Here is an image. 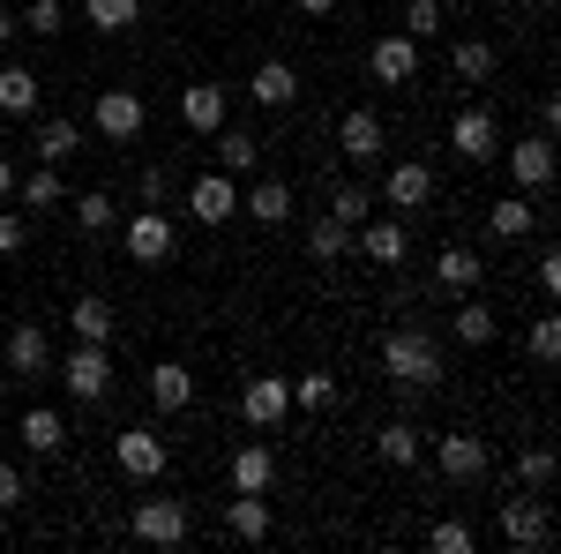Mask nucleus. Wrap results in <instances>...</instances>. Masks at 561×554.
Here are the masks:
<instances>
[{"label":"nucleus","mask_w":561,"mask_h":554,"mask_svg":"<svg viewBox=\"0 0 561 554\" xmlns=\"http://www.w3.org/2000/svg\"><path fill=\"white\" fill-rule=\"evenodd\" d=\"M23 442H31L38 457H60V450H68V420H60L53 405H31V412H23Z\"/></svg>","instance_id":"cd10ccee"},{"label":"nucleus","mask_w":561,"mask_h":554,"mask_svg":"<svg viewBox=\"0 0 561 554\" xmlns=\"http://www.w3.org/2000/svg\"><path fill=\"white\" fill-rule=\"evenodd\" d=\"M135 8H165V0H135Z\"/></svg>","instance_id":"864d4df0"},{"label":"nucleus","mask_w":561,"mask_h":554,"mask_svg":"<svg viewBox=\"0 0 561 554\" xmlns=\"http://www.w3.org/2000/svg\"><path fill=\"white\" fill-rule=\"evenodd\" d=\"M382 368L397 389H434L442 383V344L427 330H389L382 338Z\"/></svg>","instance_id":"f257e3e1"},{"label":"nucleus","mask_w":561,"mask_h":554,"mask_svg":"<svg viewBox=\"0 0 561 554\" xmlns=\"http://www.w3.org/2000/svg\"><path fill=\"white\" fill-rule=\"evenodd\" d=\"M517 479L531 487V495H547V487H554V450H539V442L517 450Z\"/></svg>","instance_id":"58836bf2"},{"label":"nucleus","mask_w":561,"mask_h":554,"mask_svg":"<svg viewBox=\"0 0 561 554\" xmlns=\"http://www.w3.org/2000/svg\"><path fill=\"white\" fill-rule=\"evenodd\" d=\"M270 524H277V517H270V502H262V495H240V487H232V502H225V532L255 547V540H270Z\"/></svg>","instance_id":"aec40b11"},{"label":"nucleus","mask_w":561,"mask_h":554,"mask_svg":"<svg viewBox=\"0 0 561 554\" xmlns=\"http://www.w3.org/2000/svg\"><path fill=\"white\" fill-rule=\"evenodd\" d=\"M420 450H427V434H420L412 420H389L382 434H375V457H382V465H397V472L420 465Z\"/></svg>","instance_id":"a878e982"},{"label":"nucleus","mask_w":561,"mask_h":554,"mask_svg":"<svg viewBox=\"0 0 561 554\" xmlns=\"http://www.w3.org/2000/svg\"><path fill=\"white\" fill-rule=\"evenodd\" d=\"M240 412H248V427H285V412H293V383H285V375H255V383L240 389Z\"/></svg>","instance_id":"ddd939ff"},{"label":"nucleus","mask_w":561,"mask_h":554,"mask_svg":"<svg viewBox=\"0 0 561 554\" xmlns=\"http://www.w3.org/2000/svg\"><path fill=\"white\" fill-rule=\"evenodd\" d=\"M510 180H517L524 195H547V188H554V135H539V143H510Z\"/></svg>","instance_id":"4468645a"},{"label":"nucleus","mask_w":561,"mask_h":554,"mask_svg":"<svg viewBox=\"0 0 561 554\" xmlns=\"http://www.w3.org/2000/svg\"><path fill=\"white\" fill-rule=\"evenodd\" d=\"M367 76L375 83H412L420 76V38H404V31H389V38H375V53H367Z\"/></svg>","instance_id":"9d476101"},{"label":"nucleus","mask_w":561,"mask_h":554,"mask_svg":"<svg viewBox=\"0 0 561 554\" xmlns=\"http://www.w3.org/2000/svg\"><path fill=\"white\" fill-rule=\"evenodd\" d=\"M8 31H15V15H8V8H0V45H8Z\"/></svg>","instance_id":"603ef678"},{"label":"nucleus","mask_w":561,"mask_h":554,"mask_svg":"<svg viewBox=\"0 0 561 554\" xmlns=\"http://www.w3.org/2000/svg\"><path fill=\"white\" fill-rule=\"evenodd\" d=\"M524 344H531V360H539V368H554V360H561V323H554V315H539Z\"/></svg>","instance_id":"37998d69"},{"label":"nucleus","mask_w":561,"mask_h":554,"mask_svg":"<svg viewBox=\"0 0 561 554\" xmlns=\"http://www.w3.org/2000/svg\"><path fill=\"white\" fill-rule=\"evenodd\" d=\"M479 278H486V262H479L465 240H449V248L434 256V285H442V293H479Z\"/></svg>","instance_id":"dca6fc26"},{"label":"nucleus","mask_w":561,"mask_h":554,"mask_svg":"<svg viewBox=\"0 0 561 554\" xmlns=\"http://www.w3.org/2000/svg\"><path fill=\"white\" fill-rule=\"evenodd\" d=\"M382 143H389V128H382V113H367V105L337 121V150L345 158H382Z\"/></svg>","instance_id":"a211bd4d"},{"label":"nucleus","mask_w":561,"mask_h":554,"mask_svg":"<svg viewBox=\"0 0 561 554\" xmlns=\"http://www.w3.org/2000/svg\"><path fill=\"white\" fill-rule=\"evenodd\" d=\"M486 8H510V0H486Z\"/></svg>","instance_id":"5fc2aeb1"},{"label":"nucleus","mask_w":561,"mask_h":554,"mask_svg":"<svg viewBox=\"0 0 561 554\" xmlns=\"http://www.w3.org/2000/svg\"><path fill=\"white\" fill-rule=\"evenodd\" d=\"M494 330H502V315H494V307H486V299H457V338L465 344H494Z\"/></svg>","instance_id":"473e14b6"},{"label":"nucleus","mask_w":561,"mask_h":554,"mask_svg":"<svg viewBox=\"0 0 561 554\" xmlns=\"http://www.w3.org/2000/svg\"><path fill=\"white\" fill-rule=\"evenodd\" d=\"M60 23H68V8H60V0H31V15H23V31H38V38H53Z\"/></svg>","instance_id":"49530a36"},{"label":"nucleus","mask_w":561,"mask_h":554,"mask_svg":"<svg viewBox=\"0 0 561 554\" xmlns=\"http://www.w3.org/2000/svg\"><path fill=\"white\" fill-rule=\"evenodd\" d=\"M434 465H442V479H457V487H472V479H486V442L479 434H442L434 442Z\"/></svg>","instance_id":"1a4fd4ad"},{"label":"nucleus","mask_w":561,"mask_h":554,"mask_svg":"<svg viewBox=\"0 0 561 554\" xmlns=\"http://www.w3.org/2000/svg\"><path fill=\"white\" fill-rule=\"evenodd\" d=\"M352 248L367 262H382V270H397V262L412 256V233H404L397 217H367V225H352Z\"/></svg>","instance_id":"6e6552de"},{"label":"nucleus","mask_w":561,"mask_h":554,"mask_svg":"<svg viewBox=\"0 0 561 554\" xmlns=\"http://www.w3.org/2000/svg\"><path fill=\"white\" fill-rule=\"evenodd\" d=\"M90 8V23H98V31H105V38H121V31H128L135 15H142V8H135V0H83Z\"/></svg>","instance_id":"a19ab883"},{"label":"nucleus","mask_w":561,"mask_h":554,"mask_svg":"<svg viewBox=\"0 0 561 554\" xmlns=\"http://www.w3.org/2000/svg\"><path fill=\"white\" fill-rule=\"evenodd\" d=\"M173 195H180V180H173L165 166H150V172H142V203H150V211H165Z\"/></svg>","instance_id":"a18cd8bd"},{"label":"nucleus","mask_w":561,"mask_h":554,"mask_svg":"<svg viewBox=\"0 0 561 554\" xmlns=\"http://www.w3.org/2000/svg\"><path fill=\"white\" fill-rule=\"evenodd\" d=\"M180 203H187L195 225H232V217H240V180H232V172H203V180L180 188Z\"/></svg>","instance_id":"20e7f679"},{"label":"nucleus","mask_w":561,"mask_h":554,"mask_svg":"<svg viewBox=\"0 0 561 554\" xmlns=\"http://www.w3.org/2000/svg\"><path fill=\"white\" fill-rule=\"evenodd\" d=\"M83 150V128L76 121H38V166H68Z\"/></svg>","instance_id":"c756f323"},{"label":"nucleus","mask_w":561,"mask_h":554,"mask_svg":"<svg viewBox=\"0 0 561 554\" xmlns=\"http://www.w3.org/2000/svg\"><path fill=\"white\" fill-rule=\"evenodd\" d=\"M293 405H307V412H330V405H337V375H322V368H307L300 383H293Z\"/></svg>","instance_id":"e433bc0d"},{"label":"nucleus","mask_w":561,"mask_h":554,"mask_svg":"<svg viewBox=\"0 0 561 554\" xmlns=\"http://www.w3.org/2000/svg\"><path fill=\"white\" fill-rule=\"evenodd\" d=\"M180 121L195 135H217L225 128V83H187L180 90Z\"/></svg>","instance_id":"f3484780"},{"label":"nucleus","mask_w":561,"mask_h":554,"mask_svg":"<svg viewBox=\"0 0 561 554\" xmlns=\"http://www.w3.org/2000/svg\"><path fill=\"white\" fill-rule=\"evenodd\" d=\"M255 166H262V135L255 128H217V172L248 180Z\"/></svg>","instance_id":"4be33fe9"},{"label":"nucleus","mask_w":561,"mask_h":554,"mask_svg":"<svg viewBox=\"0 0 561 554\" xmlns=\"http://www.w3.org/2000/svg\"><path fill=\"white\" fill-rule=\"evenodd\" d=\"M531 225H539V203H524V195H510V203L486 211V233H494V240H524Z\"/></svg>","instance_id":"2f4dec72"},{"label":"nucleus","mask_w":561,"mask_h":554,"mask_svg":"<svg viewBox=\"0 0 561 554\" xmlns=\"http://www.w3.org/2000/svg\"><path fill=\"white\" fill-rule=\"evenodd\" d=\"M150 397H158V412H187V405H195V375H187L180 360H158V368H150Z\"/></svg>","instance_id":"b1692460"},{"label":"nucleus","mask_w":561,"mask_h":554,"mask_svg":"<svg viewBox=\"0 0 561 554\" xmlns=\"http://www.w3.org/2000/svg\"><path fill=\"white\" fill-rule=\"evenodd\" d=\"M68 330H76L83 344H105V338H113V299H105V293H83L76 307H68Z\"/></svg>","instance_id":"bb28decb"},{"label":"nucleus","mask_w":561,"mask_h":554,"mask_svg":"<svg viewBox=\"0 0 561 554\" xmlns=\"http://www.w3.org/2000/svg\"><path fill=\"white\" fill-rule=\"evenodd\" d=\"M113 457H121V472H128V479H165V465H173V450H165L150 427H128V434L113 442Z\"/></svg>","instance_id":"f8f14e48"},{"label":"nucleus","mask_w":561,"mask_h":554,"mask_svg":"<svg viewBox=\"0 0 561 554\" xmlns=\"http://www.w3.org/2000/svg\"><path fill=\"white\" fill-rule=\"evenodd\" d=\"M449 76L486 83V76H494V45H486V38H457V53H449Z\"/></svg>","instance_id":"72a5a7b5"},{"label":"nucleus","mask_w":561,"mask_h":554,"mask_svg":"<svg viewBox=\"0 0 561 554\" xmlns=\"http://www.w3.org/2000/svg\"><path fill=\"white\" fill-rule=\"evenodd\" d=\"M60 375H68V397H83V405H105L113 397V360H105V344H83L60 360Z\"/></svg>","instance_id":"423d86ee"},{"label":"nucleus","mask_w":561,"mask_h":554,"mask_svg":"<svg viewBox=\"0 0 561 554\" xmlns=\"http://www.w3.org/2000/svg\"><path fill=\"white\" fill-rule=\"evenodd\" d=\"M15 502H23V472H15V465H0V517L15 510Z\"/></svg>","instance_id":"de8ad7c7"},{"label":"nucleus","mask_w":561,"mask_h":554,"mask_svg":"<svg viewBox=\"0 0 561 554\" xmlns=\"http://www.w3.org/2000/svg\"><path fill=\"white\" fill-rule=\"evenodd\" d=\"M240 217H255V225H285V217H293V188H285V180H255V188H240Z\"/></svg>","instance_id":"412c9836"},{"label":"nucleus","mask_w":561,"mask_h":554,"mask_svg":"<svg viewBox=\"0 0 561 554\" xmlns=\"http://www.w3.org/2000/svg\"><path fill=\"white\" fill-rule=\"evenodd\" d=\"M8 368H15V375H45V368H53V344H45L38 323H15V330H8Z\"/></svg>","instance_id":"5701e85b"},{"label":"nucleus","mask_w":561,"mask_h":554,"mask_svg":"<svg viewBox=\"0 0 561 554\" xmlns=\"http://www.w3.org/2000/svg\"><path fill=\"white\" fill-rule=\"evenodd\" d=\"M142 121H150V105H142L135 90H98V135H105V143H135Z\"/></svg>","instance_id":"9b49d317"},{"label":"nucleus","mask_w":561,"mask_h":554,"mask_svg":"<svg viewBox=\"0 0 561 554\" xmlns=\"http://www.w3.org/2000/svg\"><path fill=\"white\" fill-rule=\"evenodd\" d=\"M128 532H135V540H150V547H180V540L195 532V510L173 502V495H150V502H135V510H128Z\"/></svg>","instance_id":"7ed1b4c3"},{"label":"nucleus","mask_w":561,"mask_h":554,"mask_svg":"<svg viewBox=\"0 0 561 554\" xmlns=\"http://www.w3.org/2000/svg\"><path fill=\"white\" fill-rule=\"evenodd\" d=\"M31 248V211H0V256H23Z\"/></svg>","instance_id":"c03bdc74"},{"label":"nucleus","mask_w":561,"mask_h":554,"mask_svg":"<svg viewBox=\"0 0 561 554\" xmlns=\"http://www.w3.org/2000/svg\"><path fill=\"white\" fill-rule=\"evenodd\" d=\"M15 195H23V211H53V203H60V195H68V188H60V166H38L31 172V180H15Z\"/></svg>","instance_id":"f704fd0d"},{"label":"nucleus","mask_w":561,"mask_h":554,"mask_svg":"<svg viewBox=\"0 0 561 554\" xmlns=\"http://www.w3.org/2000/svg\"><path fill=\"white\" fill-rule=\"evenodd\" d=\"M8 195H15V166L0 158V203H8Z\"/></svg>","instance_id":"3c124183"},{"label":"nucleus","mask_w":561,"mask_h":554,"mask_svg":"<svg viewBox=\"0 0 561 554\" xmlns=\"http://www.w3.org/2000/svg\"><path fill=\"white\" fill-rule=\"evenodd\" d=\"M539 285L561 293V248H539Z\"/></svg>","instance_id":"09e8293b"},{"label":"nucleus","mask_w":561,"mask_h":554,"mask_svg":"<svg viewBox=\"0 0 561 554\" xmlns=\"http://www.w3.org/2000/svg\"><path fill=\"white\" fill-rule=\"evenodd\" d=\"M121 248H128V262H142V270H165V262L180 256V225L165 211H150V203H142V211L121 225Z\"/></svg>","instance_id":"f03ea898"},{"label":"nucleus","mask_w":561,"mask_h":554,"mask_svg":"<svg viewBox=\"0 0 561 554\" xmlns=\"http://www.w3.org/2000/svg\"><path fill=\"white\" fill-rule=\"evenodd\" d=\"M345 256H352V225H337V217L322 211L307 225V262H345Z\"/></svg>","instance_id":"c85d7f7f"},{"label":"nucleus","mask_w":561,"mask_h":554,"mask_svg":"<svg viewBox=\"0 0 561 554\" xmlns=\"http://www.w3.org/2000/svg\"><path fill=\"white\" fill-rule=\"evenodd\" d=\"M502 540L524 547V554H547L554 547V517H547V502H539V495H510V502H502Z\"/></svg>","instance_id":"39448f33"},{"label":"nucleus","mask_w":561,"mask_h":554,"mask_svg":"<svg viewBox=\"0 0 561 554\" xmlns=\"http://www.w3.org/2000/svg\"><path fill=\"white\" fill-rule=\"evenodd\" d=\"M367 211H375V195H367L359 180H345V188H330V217H337V225H367Z\"/></svg>","instance_id":"4c0bfd02"},{"label":"nucleus","mask_w":561,"mask_h":554,"mask_svg":"<svg viewBox=\"0 0 561 554\" xmlns=\"http://www.w3.org/2000/svg\"><path fill=\"white\" fill-rule=\"evenodd\" d=\"M300 15H337V0H300Z\"/></svg>","instance_id":"8fccbe9b"},{"label":"nucleus","mask_w":561,"mask_h":554,"mask_svg":"<svg viewBox=\"0 0 561 554\" xmlns=\"http://www.w3.org/2000/svg\"><path fill=\"white\" fill-rule=\"evenodd\" d=\"M270 479H277V450H270V442H248V450L232 457V487H240V495H270Z\"/></svg>","instance_id":"393cba45"},{"label":"nucleus","mask_w":561,"mask_h":554,"mask_svg":"<svg viewBox=\"0 0 561 554\" xmlns=\"http://www.w3.org/2000/svg\"><path fill=\"white\" fill-rule=\"evenodd\" d=\"M427 547H434V554H472V547H479V532L465 524V517H442V524L427 532Z\"/></svg>","instance_id":"ea45409f"},{"label":"nucleus","mask_w":561,"mask_h":554,"mask_svg":"<svg viewBox=\"0 0 561 554\" xmlns=\"http://www.w3.org/2000/svg\"><path fill=\"white\" fill-rule=\"evenodd\" d=\"M255 105H270V113H285V105H293V98H300V68H293V60H262L255 68Z\"/></svg>","instance_id":"6ab92c4d"},{"label":"nucleus","mask_w":561,"mask_h":554,"mask_svg":"<svg viewBox=\"0 0 561 554\" xmlns=\"http://www.w3.org/2000/svg\"><path fill=\"white\" fill-rule=\"evenodd\" d=\"M449 150H457L465 166H486V158L502 150V128H494V113H486V105H465V113L449 121Z\"/></svg>","instance_id":"0eeeda50"},{"label":"nucleus","mask_w":561,"mask_h":554,"mask_svg":"<svg viewBox=\"0 0 561 554\" xmlns=\"http://www.w3.org/2000/svg\"><path fill=\"white\" fill-rule=\"evenodd\" d=\"M0 113H15V121L38 113V76L31 68H0Z\"/></svg>","instance_id":"7c9ffc66"},{"label":"nucleus","mask_w":561,"mask_h":554,"mask_svg":"<svg viewBox=\"0 0 561 554\" xmlns=\"http://www.w3.org/2000/svg\"><path fill=\"white\" fill-rule=\"evenodd\" d=\"M382 203H397V211H427V203H434V172L420 166V158L389 166V180H382Z\"/></svg>","instance_id":"2eb2a0df"},{"label":"nucleus","mask_w":561,"mask_h":554,"mask_svg":"<svg viewBox=\"0 0 561 554\" xmlns=\"http://www.w3.org/2000/svg\"><path fill=\"white\" fill-rule=\"evenodd\" d=\"M76 225L98 240V233H113V225H121V203H113L105 188H90V195H76Z\"/></svg>","instance_id":"c9c22d12"},{"label":"nucleus","mask_w":561,"mask_h":554,"mask_svg":"<svg viewBox=\"0 0 561 554\" xmlns=\"http://www.w3.org/2000/svg\"><path fill=\"white\" fill-rule=\"evenodd\" d=\"M434 31H442V0H404V38L427 45Z\"/></svg>","instance_id":"79ce46f5"}]
</instances>
